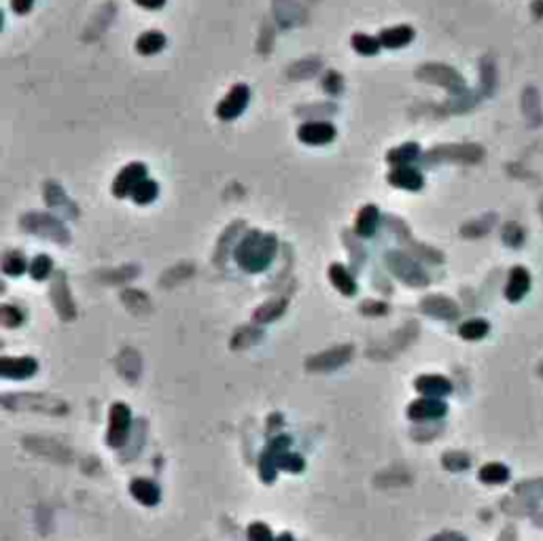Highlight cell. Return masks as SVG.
<instances>
[{"label":"cell","mask_w":543,"mask_h":541,"mask_svg":"<svg viewBox=\"0 0 543 541\" xmlns=\"http://www.w3.org/2000/svg\"><path fill=\"white\" fill-rule=\"evenodd\" d=\"M21 227L30 233H37V236H43L47 240H55L57 245H66L68 242V231L66 227L53 219L51 215H45V213H28L21 217Z\"/></svg>","instance_id":"3957f363"},{"label":"cell","mask_w":543,"mask_h":541,"mask_svg":"<svg viewBox=\"0 0 543 541\" xmlns=\"http://www.w3.org/2000/svg\"><path fill=\"white\" fill-rule=\"evenodd\" d=\"M0 319H3L5 327H19L24 321V314L15 306H3L0 308Z\"/></svg>","instance_id":"836d02e7"},{"label":"cell","mask_w":543,"mask_h":541,"mask_svg":"<svg viewBox=\"0 0 543 541\" xmlns=\"http://www.w3.org/2000/svg\"><path fill=\"white\" fill-rule=\"evenodd\" d=\"M39 369V363L34 361L32 357H19V359H11V357H5L0 361V374L5 378H17V380H24V378H30L32 374H37Z\"/></svg>","instance_id":"7c38bea8"},{"label":"cell","mask_w":543,"mask_h":541,"mask_svg":"<svg viewBox=\"0 0 543 541\" xmlns=\"http://www.w3.org/2000/svg\"><path fill=\"white\" fill-rule=\"evenodd\" d=\"M297 139L303 145H314V147L327 145L335 139V127L327 121H310V123L299 125Z\"/></svg>","instance_id":"30bf717a"},{"label":"cell","mask_w":543,"mask_h":541,"mask_svg":"<svg viewBox=\"0 0 543 541\" xmlns=\"http://www.w3.org/2000/svg\"><path fill=\"white\" fill-rule=\"evenodd\" d=\"M289 444H291V439L289 437H276V439H272L267 450L261 454V461H259V473H261V480L265 484L269 482H274L276 480V469H278V461L281 456L289 450Z\"/></svg>","instance_id":"8992f818"},{"label":"cell","mask_w":543,"mask_h":541,"mask_svg":"<svg viewBox=\"0 0 543 541\" xmlns=\"http://www.w3.org/2000/svg\"><path fill=\"white\" fill-rule=\"evenodd\" d=\"M249 98H251V91L247 85L238 83L229 89V94L221 100L219 107H217V117L223 119V121H231L235 119L238 115H242L247 105H249Z\"/></svg>","instance_id":"ba28073f"},{"label":"cell","mask_w":543,"mask_h":541,"mask_svg":"<svg viewBox=\"0 0 543 541\" xmlns=\"http://www.w3.org/2000/svg\"><path fill=\"white\" fill-rule=\"evenodd\" d=\"M166 45V37L161 32L153 30V32H145V35L136 41V49L143 55H153V53H159Z\"/></svg>","instance_id":"cb8c5ba5"},{"label":"cell","mask_w":543,"mask_h":541,"mask_svg":"<svg viewBox=\"0 0 543 541\" xmlns=\"http://www.w3.org/2000/svg\"><path fill=\"white\" fill-rule=\"evenodd\" d=\"M329 278H331L333 287H335L339 293H344V295H355V291H357L355 278H353V274L348 272V269H346L344 265L333 263V265L329 267Z\"/></svg>","instance_id":"44dd1931"},{"label":"cell","mask_w":543,"mask_h":541,"mask_svg":"<svg viewBox=\"0 0 543 541\" xmlns=\"http://www.w3.org/2000/svg\"><path fill=\"white\" fill-rule=\"evenodd\" d=\"M422 312L435 317V319H444V321H454L459 319V308L456 303L444 295H429L420 301Z\"/></svg>","instance_id":"8fae6325"},{"label":"cell","mask_w":543,"mask_h":541,"mask_svg":"<svg viewBox=\"0 0 543 541\" xmlns=\"http://www.w3.org/2000/svg\"><path fill=\"white\" fill-rule=\"evenodd\" d=\"M278 467H281V469H287V471H301V469H303V461H301V456H297V454L285 452V454L281 456V461H278Z\"/></svg>","instance_id":"d590c367"},{"label":"cell","mask_w":543,"mask_h":541,"mask_svg":"<svg viewBox=\"0 0 543 541\" xmlns=\"http://www.w3.org/2000/svg\"><path fill=\"white\" fill-rule=\"evenodd\" d=\"M484 157V149L480 145H441L425 153L427 163H437V161H465L473 163Z\"/></svg>","instance_id":"277c9868"},{"label":"cell","mask_w":543,"mask_h":541,"mask_svg":"<svg viewBox=\"0 0 543 541\" xmlns=\"http://www.w3.org/2000/svg\"><path fill=\"white\" fill-rule=\"evenodd\" d=\"M34 5V0H11V9L17 13V15H26Z\"/></svg>","instance_id":"74e56055"},{"label":"cell","mask_w":543,"mask_h":541,"mask_svg":"<svg viewBox=\"0 0 543 541\" xmlns=\"http://www.w3.org/2000/svg\"><path fill=\"white\" fill-rule=\"evenodd\" d=\"M378 221H380V213L378 209L373 206V204H367L361 209L359 217H357V233L361 236V238H369V236H373V231H376L378 227Z\"/></svg>","instance_id":"ffe728a7"},{"label":"cell","mask_w":543,"mask_h":541,"mask_svg":"<svg viewBox=\"0 0 543 541\" xmlns=\"http://www.w3.org/2000/svg\"><path fill=\"white\" fill-rule=\"evenodd\" d=\"M51 299H53L55 308H57V312H60V317L64 321H73L75 319V303L71 299V293H68L64 274L55 276V285L51 287Z\"/></svg>","instance_id":"2e32d148"},{"label":"cell","mask_w":543,"mask_h":541,"mask_svg":"<svg viewBox=\"0 0 543 541\" xmlns=\"http://www.w3.org/2000/svg\"><path fill=\"white\" fill-rule=\"evenodd\" d=\"M276 541H293V537H291L289 533H283V535H281V537H278Z\"/></svg>","instance_id":"b9f144b4"},{"label":"cell","mask_w":543,"mask_h":541,"mask_svg":"<svg viewBox=\"0 0 543 541\" xmlns=\"http://www.w3.org/2000/svg\"><path fill=\"white\" fill-rule=\"evenodd\" d=\"M134 3L139 5V7H143V9L155 11V9H161V7L166 5V0H134Z\"/></svg>","instance_id":"ab89813d"},{"label":"cell","mask_w":543,"mask_h":541,"mask_svg":"<svg viewBox=\"0 0 543 541\" xmlns=\"http://www.w3.org/2000/svg\"><path fill=\"white\" fill-rule=\"evenodd\" d=\"M537 522H539V524H541V526H543V514H541V516H539V518H537Z\"/></svg>","instance_id":"7bdbcfd3"},{"label":"cell","mask_w":543,"mask_h":541,"mask_svg":"<svg viewBox=\"0 0 543 541\" xmlns=\"http://www.w3.org/2000/svg\"><path fill=\"white\" fill-rule=\"evenodd\" d=\"M416 391H420L427 397H444L452 393V384L444 376H420L416 380Z\"/></svg>","instance_id":"d6986e66"},{"label":"cell","mask_w":543,"mask_h":541,"mask_svg":"<svg viewBox=\"0 0 543 541\" xmlns=\"http://www.w3.org/2000/svg\"><path fill=\"white\" fill-rule=\"evenodd\" d=\"M420 155V147L416 143H405L393 151H389L386 155V161L395 163V166H407L410 161H414L416 157Z\"/></svg>","instance_id":"d4e9b609"},{"label":"cell","mask_w":543,"mask_h":541,"mask_svg":"<svg viewBox=\"0 0 543 541\" xmlns=\"http://www.w3.org/2000/svg\"><path fill=\"white\" fill-rule=\"evenodd\" d=\"M528 289H531V274L526 272V267L522 265L514 267L505 287V297L509 301H520L528 293Z\"/></svg>","instance_id":"e0dca14e"},{"label":"cell","mask_w":543,"mask_h":541,"mask_svg":"<svg viewBox=\"0 0 543 541\" xmlns=\"http://www.w3.org/2000/svg\"><path fill=\"white\" fill-rule=\"evenodd\" d=\"M45 199H47V204L53 206V209H62L64 213L73 211V213L77 215V211H75V206H73V202L64 195V189H62L57 183H53V181L45 183Z\"/></svg>","instance_id":"603a6c76"},{"label":"cell","mask_w":543,"mask_h":541,"mask_svg":"<svg viewBox=\"0 0 543 541\" xmlns=\"http://www.w3.org/2000/svg\"><path fill=\"white\" fill-rule=\"evenodd\" d=\"M147 177V166L141 161H132L127 163L123 170L117 175L115 183H113V193L117 197H125L132 195V191L139 187V183H143Z\"/></svg>","instance_id":"9c48e42d"},{"label":"cell","mask_w":543,"mask_h":541,"mask_svg":"<svg viewBox=\"0 0 543 541\" xmlns=\"http://www.w3.org/2000/svg\"><path fill=\"white\" fill-rule=\"evenodd\" d=\"M130 420H132V414H130L127 405L113 403L111 416H109V435H107V442L111 448H119L125 444L127 433H130Z\"/></svg>","instance_id":"52a82bcc"},{"label":"cell","mask_w":543,"mask_h":541,"mask_svg":"<svg viewBox=\"0 0 543 541\" xmlns=\"http://www.w3.org/2000/svg\"><path fill=\"white\" fill-rule=\"evenodd\" d=\"M130 490L136 501H141L143 505H157L159 503V488L151 480H134L130 484Z\"/></svg>","instance_id":"7402d4cb"},{"label":"cell","mask_w":543,"mask_h":541,"mask_svg":"<svg viewBox=\"0 0 543 541\" xmlns=\"http://www.w3.org/2000/svg\"><path fill=\"white\" fill-rule=\"evenodd\" d=\"M3 269H5V274L9 276H19L24 274V269H26V259L19 255V253H9L3 261Z\"/></svg>","instance_id":"1f68e13d"},{"label":"cell","mask_w":543,"mask_h":541,"mask_svg":"<svg viewBox=\"0 0 543 541\" xmlns=\"http://www.w3.org/2000/svg\"><path fill=\"white\" fill-rule=\"evenodd\" d=\"M361 310L365 312V314H384L386 312V306L384 303H371V301H365L363 306H361Z\"/></svg>","instance_id":"f35d334b"},{"label":"cell","mask_w":543,"mask_h":541,"mask_svg":"<svg viewBox=\"0 0 543 541\" xmlns=\"http://www.w3.org/2000/svg\"><path fill=\"white\" fill-rule=\"evenodd\" d=\"M389 183L399 189L418 191V189H422L425 179L412 166H395V170H391V175H389Z\"/></svg>","instance_id":"5bb4252c"},{"label":"cell","mask_w":543,"mask_h":541,"mask_svg":"<svg viewBox=\"0 0 543 541\" xmlns=\"http://www.w3.org/2000/svg\"><path fill=\"white\" fill-rule=\"evenodd\" d=\"M416 77L420 81H429L435 85L446 87L452 94H463L465 91V79L454 71L450 66L444 64H425L416 71Z\"/></svg>","instance_id":"5b68a950"},{"label":"cell","mask_w":543,"mask_h":541,"mask_svg":"<svg viewBox=\"0 0 543 541\" xmlns=\"http://www.w3.org/2000/svg\"><path fill=\"white\" fill-rule=\"evenodd\" d=\"M350 45L357 53L361 55H376L382 47L380 39H373L369 35H361V32H357V35H353L350 39Z\"/></svg>","instance_id":"4316f807"},{"label":"cell","mask_w":543,"mask_h":541,"mask_svg":"<svg viewBox=\"0 0 543 541\" xmlns=\"http://www.w3.org/2000/svg\"><path fill=\"white\" fill-rule=\"evenodd\" d=\"M386 265L391 272L405 285L410 287H427L429 276L425 274V269L410 257L401 251H391L386 253Z\"/></svg>","instance_id":"7a4b0ae2"},{"label":"cell","mask_w":543,"mask_h":541,"mask_svg":"<svg viewBox=\"0 0 543 541\" xmlns=\"http://www.w3.org/2000/svg\"><path fill=\"white\" fill-rule=\"evenodd\" d=\"M444 467L450 469V471H463V469L469 467V459L463 452H448L444 456Z\"/></svg>","instance_id":"d6a6232c"},{"label":"cell","mask_w":543,"mask_h":541,"mask_svg":"<svg viewBox=\"0 0 543 541\" xmlns=\"http://www.w3.org/2000/svg\"><path fill=\"white\" fill-rule=\"evenodd\" d=\"M459 333L465 337V340H480L488 333V323L482 321V319H473V321H467L461 325Z\"/></svg>","instance_id":"f546056e"},{"label":"cell","mask_w":543,"mask_h":541,"mask_svg":"<svg viewBox=\"0 0 543 541\" xmlns=\"http://www.w3.org/2000/svg\"><path fill=\"white\" fill-rule=\"evenodd\" d=\"M414 41V28L412 26H395L380 32V43L386 49H401Z\"/></svg>","instance_id":"ac0fdd59"},{"label":"cell","mask_w":543,"mask_h":541,"mask_svg":"<svg viewBox=\"0 0 543 541\" xmlns=\"http://www.w3.org/2000/svg\"><path fill=\"white\" fill-rule=\"evenodd\" d=\"M157 183L155 181H143V183H139V187H136L134 191H132V199L136 202V204H141V206H145V204H149V202H153L155 197H157Z\"/></svg>","instance_id":"f1b7e54d"},{"label":"cell","mask_w":543,"mask_h":541,"mask_svg":"<svg viewBox=\"0 0 543 541\" xmlns=\"http://www.w3.org/2000/svg\"><path fill=\"white\" fill-rule=\"evenodd\" d=\"M249 541H274L272 531L263 522H253L249 526Z\"/></svg>","instance_id":"e575fe53"},{"label":"cell","mask_w":543,"mask_h":541,"mask_svg":"<svg viewBox=\"0 0 543 541\" xmlns=\"http://www.w3.org/2000/svg\"><path fill=\"white\" fill-rule=\"evenodd\" d=\"M287 308V301L285 299H276V301H267L263 306H259V310L253 314V321L255 323H269V321H276Z\"/></svg>","instance_id":"484cf974"},{"label":"cell","mask_w":543,"mask_h":541,"mask_svg":"<svg viewBox=\"0 0 543 541\" xmlns=\"http://www.w3.org/2000/svg\"><path fill=\"white\" fill-rule=\"evenodd\" d=\"M509 478V469L501 463H488L480 469V480L486 484H503Z\"/></svg>","instance_id":"83f0119b"},{"label":"cell","mask_w":543,"mask_h":541,"mask_svg":"<svg viewBox=\"0 0 543 541\" xmlns=\"http://www.w3.org/2000/svg\"><path fill=\"white\" fill-rule=\"evenodd\" d=\"M325 89L329 91V94H337V91H342V77H339L337 73H329L327 77H325Z\"/></svg>","instance_id":"8d00e7d4"},{"label":"cell","mask_w":543,"mask_h":541,"mask_svg":"<svg viewBox=\"0 0 543 541\" xmlns=\"http://www.w3.org/2000/svg\"><path fill=\"white\" fill-rule=\"evenodd\" d=\"M446 408L448 405L444 401H439L435 397H425V399L414 401L410 405V410H407V414H410V418H414V420H429V418L444 416Z\"/></svg>","instance_id":"9a60e30c"},{"label":"cell","mask_w":543,"mask_h":541,"mask_svg":"<svg viewBox=\"0 0 543 541\" xmlns=\"http://www.w3.org/2000/svg\"><path fill=\"white\" fill-rule=\"evenodd\" d=\"M278 242L274 233H261V231H249L240 245L235 247V261L242 269L251 274L263 272V269L272 263L276 255Z\"/></svg>","instance_id":"6da1fadb"},{"label":"cell","mask_w":543,"mask_h":541,"mask_svg":"<svg viewBox=\"0 0 543 541\" xmlns=\"http://www.w3.org/2000/svg\"><path fill=\"white\" fill-rule=\"evenodd\" d=\"M353 355V348L350 346H339V348H331L323 355H317L308 361V369H314V371H331V369H337L339 365H344Z\"/></svg>","instance_id":"4fadbf2b"},{"label":"cell","mask_w":543,"mask_h":541,"mask_svg":"<svg viewBox=\"0 0 543 541\" xmlns=\"http://www.w3.org/2000/svg\"><path fill=\"white\" fill-rule=\"evenodd\" d=\"M51 269H53L51 259L47 255H39V257H34V261L30 263V276L34 281H45L51 274Z\"/></svg>","instance_id":"4dcf8cb0"},{"label":"cell","mask_w":543,"mask_h":541,"mask_svg":"<svg viewBox=\"0 0 543 541\" xmlns=\"http://www.w3.org/2000/svg\"><path fill=\"white\" fill-rule=\"evenodd\" d=\"M431 541H465V537L459 533H441V535L433 537Z\"/></svg>","instance_id":"60d3db41"}]
</instances>
